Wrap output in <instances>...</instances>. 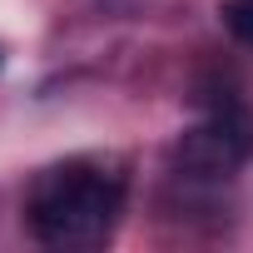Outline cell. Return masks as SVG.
<instances>
[{"instance_id": "2", "label": "cell", "mask_w": 253, "mask_h": 253, "mask_svg": "<svg viewBox=\"0 0 253 253\" xmlns=\"http://www.w3.org/2000/svg\"><path fill=\"white\" fill-rule=\"evenodd\" d=\"M253 159V114L238 94H218L209 114L179 139L174 164L189 179H228Z\"/></svg>"}, {"instance_id": "1", "label": "cell", "mask_w": 253, "mask_h": 253, "mask_svg": "<svg viewBox=\"0 0 253 253\" xmlns=\"http://www.w3.org/2000/svg\"><path fill=\"white\" fill-rule=\"evenodd\" d=\"M119 213H124V179L89 159L45 169L25 199V223L50 248H94L114 233Z\"/></svg>"}, {"instance_id": "3", "label": "cell", "mask_w": 253, "mask_h": 253, "mask_svg": "<svg viewBox=\"0 0 253 253\" xmlns=\"http://www.w3.org/2000/svg\"><path fill=\"white\" fill-rule=\"evenodd\" d=\"M223 30L238 40V45H253V0H223Z\"/></svg>"}]
</instances>
